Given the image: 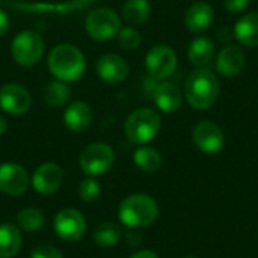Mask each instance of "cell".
I'll use <instances>...</instances> for the list:
<instances>
[{"label":"cell","instance_id":"obj_31","mask_svg":"<svg viewBox=\"0 0 258 258\" xmlns=\"http://www.w3.org/2000/svg\"><path fill=\"white\" fill-rule=\"evenodd\" d=\"M251 0H224V8L231 12V14H239L243 12Z\"/></svg>","mask_w":258,"mask_h":258},{"label":"cell","instance_id":"obj_34","mask_svg":"<svg viewBox=\"0 0 258 258\" xmlns=\"http://www.w3.org/2000/svg\"><path fill=\"white\" fill-rule=\"evenodd\" d=\"M8 130V122L3 116H0V136H3Z\"/></svg>","mask_w":258,"mask_h":258},{"label":"cell","instance_id":"obj_2","mask_svg":"<svg viewBox=\"0 0 258 258\" xmlns=\"http://www.w3.org/2000/svg\"><path fill=\"white\" fill-rule=\"evenodd\" d=\"M48 70L60 82H74L80 79L86 68L85 54L73 44H59L48 54Z\"/></svg>","mask_w":258,"mask_h":258},{"label":"cell","instance_id":"obj_18","mask_svg":"<svg viewBox=\"0 0 258 258\" xmlns=\"http://www.w3.org/2000/svg\"><path fill=\"white\" fill-rule=\"evenodd\" d=\"M154 103L165 113H174L181 107L183 94L180 88L172 82H162L154 89Z\"/></svg>","mask_w":258,"mask_h":258},{"label":"cell","instance_id":"obj_28","mask_svg":"<svg viewBox=\"0 0 258 258\" xmlns=\"http://www.w3.org/2000/svg\"><path fill=\"white\" fill-rule=\"evenodd\" d=\"M116 38H118V44L124 50H136L141 45V42H142L139 30H136L133 26L121 27V30L116 35Z\"/></svg>","mask_w":258,"mask_h":258},{"label":"cell","instance_id":"obj_14","mask_svg":"<svg viewBox=\"0 0 258 258\" xmlns=\"http://www.w3.org/2000/svg\"><path fill=\"white\" fill-rule=\"evenodd\" d=\"M95 71L101 80H104L106 83L115 85V83H121L122 80L127 79V76L130 73V67L127 63V60L124 57H121L119 54L107 53V54H103L97 60Z\"/></svg>","mask_w":258,"mask_h":258},{"label":"cell","instance_id":"obj_29","mask_svg":"<svg viewBox=\"0 0 258 258\" xmlns=\"http://www.w3.org/2000/svg\"><path fill=\"white\" fill-rule=\"evenodd\" d=\"M100 194H101L100 183L97 180H94L92 177L91 178H85L80 183V186H79V197L85 203H94V201H97L100 198Z\"/></svg>","mask_w":258,"mask_h":258},{"label":"cell","instance_id":"obj_35","mask_svg":"<svg viewBox=\"0 0 258 258\" xmlns=\"http://www.w3.org/2000/svg\"><path fill=\"white\" fill-rule=\"evenodd\" d=\"M183 258H197V257H183Z\"/></svg>","mask_w":258,"mask_h":258},{"label":"cell","instance_id":"obj_24","mask_svg":"<svg viewBox=\"0 0 258 258\" xmlns=\"http://www.w3.org/2000/svg\"><path fill=\"white\" fill-rule=\"evenodd\" d=\"M71 95V88L67 85V82L54 80L45 85L44 88V101L50 107H60L63 106Z\"/></svg>","mask_w":258,"mask_h":258},{"label":"cell","instance_id":"obj_17","mask_svg":"<svg viewBox=\"0 0 258 258\" xmlns=\"http://www.w3.org/2000/svg\"><path fill=\"white\" fill-rule=\"evenodd\" d=\"M245 67V53L237 45L224 47L216 57V70L224 77H236Z\"/></svg>","mask_w":258,"mask_h":258},{"label":"cell","instance_id":"obj_20","mask_svg":"<svg viewBox=\"0 0 258 258\" xmlns=\"http://www.w3.org/2000/svg\"><path fill=\"white\" fill-rule=\"evenodd\" d=\"M233 35L243 47H258V12H249L240 17L234 26Z\"/></svg>","mask_w":258,"mask_h":258},{"label":"cell","instance_id":"obj_3","mask_svg":"<svg viewBox=\"0 0 258 258\" xmlns=\"http://www.w3.org/2000/svg\"><path fill=\"white\" fill-rule=\"evenodd\" d=\"M159 216V206L150 195L135 194L127 197L118 209L121 224L128 228H144L151 225Z\"/></svg>","mask_w":258,"mask_h":258},{"label":"cell","instance_id":"obj_32","mask_svg":"<svg viewBox=\"0 0 258 258\" xmlns=\"http://www.w3.org/2000/svg\"><path fill=\"white\" fill-rule=\"evenodd\" d=\"M8 30H9V17L3 9H0V38L6 35Z\"/></svg>","mask_w":258,"mask_h":258},{"label":"cell","instance_id":"obj_1","mask_svg":"<svg viewBox=\"0 0 258 258\" xmlns=\"http://www.w3.org/2000/svg\"><path fill=\"white\" fill-rule=\"evenodd\" d=\"M219 92V80L216 74L207 68L194 70L184 85V97L195 110L210 109L216 103Z\"/></svg>","mask_w":258,"mask_h":258},{"label":"cell","instance_id":"obj_27","mask_svg":"<svg viewBox=\"0 0 258 258\" xmlns=\"http://www.w3.org/2000/svg\"><path fill=\"white\" fill-rule=\"evenodd\" d=\"M17 224L26 231H38L45 224V216L38 209H23L17 215Z\"/></svg>","mask_w":258,"mask_h":258},{"label":"cell","instance_id":"obj_22","mask_svg":"<svg viewBox=\"0 0 258 258\" xmlns=\"http://www.w3.org/2000/svg\"><path fill=\"white\" fill-rule=\"evenodd\" d=\"M21 233L15 225H0V258L15 257L21 248Z\"/></svg>","mask_w":258,"mask_h":258},{"label":"cell","instance_id":"obj_10","mask_svg":"<svg viewBox=\"0 0 258 258\" xmlns=\"http://www.w3.org/2000/svg\"><path fill=\"white\" fill-rule=\"evenodd\" d=\"M53 227L59 239L67 242H76L86 231V219L79 210L63 209L56 215Z\"/></svg>","mask_w":258,"mask_h":258},{"label":"cell","instance_id":"obj_7","mask_svg":"<svg viewBox=\"0 0 258 258\" xmlns=\"http://www.w3.org/2000/svg\"><path fill=\"white\" fill-rule=\"evenodd\" d=\"M115 160V153L113 150L103 142L91 144L88 145L79 159V165L82 171L89 175V177H98L107 172Z\"/></svg>","mask_w":258,"mask_h":258},{"label":"cell","instance_id":"obj_21","mask_svg":"<svg viewBox=\"0 0 258 258\" xmlns=\"http://www.w3.org/2000/svg\"><path fill=\"white\" fill-rule=\"evenodd\" d=\"M187 56H189V60L197 68L207 67L215 57V44H213V41L210 38H207V36H197L189 44Z\"/></svg>","mask_w":258,"mask_h":258},{"label":"cell","instance_id":"obj_9","mask_svg":"<svg viewBox=\"0 0 258 258\" xmlns=\"http://www.w3.org/2000/svg\"><path fill=\"white\" fill-rule=\"evenodd\" d=\"M97 0H65L56 3L45 2H9L12 8H17L30 14H76L89 9Z\"/></svg>","mask_w":258,"mask_h":258},{"label":"cell","instance_id":"obj_23","mask_svg":"<svg viewBox=\"0 0 258 258\" xmlns=\"http://www.w3.org/2000/svg\"><path fill=\"white\" fill-rule=\"evenodd\" d=\"M151 12V5L148 0H127L122 5V20L128 26H141L144 24Z\"/></svg>","mask_w":258,"mask_h":258},{"label":"cell","instance_id":"obj_25","mask_svg":"<svg viewBox=\"0 0 258 258\" xmlns=\"http://www.w3.org/2000/svg\"><path fill=\"white\" fill-rule=\"evenodd\" d=\"M135 165L144 172H156L162 166V156L156 148L151 147H141L133 154Z\"/></svg>","mask_w":258,"mask_h":258},{"label":"cell","instance_id":"obj_19","mask_svg":"<svg viewBox=\"0 0 258 258\" xmlns=\"http://www.w3.org/2000/svg\"><path fill=\"white\" fill-rule=\"evenodd\" d=\"M63 122L68 130L80 133L92 122V109L85 101H73L63 113Z\"/></svg>","mask_w":258,"mask_h":258},{"label":"cell","instance_id":"obj_5","mask_svg":"<svg viewBox=\"0 0 258 258\" xmlns=\"http://www.w3.org/2000/svg\"><path fill=\"white\" fill-rule=\"evenodd\" d=\"M45 44L42 36L35 30H23L15 35L11 44V54L21 67H33L44 56Z\"/></svg>","mask_w":258,"mask_h":258},{"label":"cell","instance_id":"obj_6","mask_svg":"<svg viewBox=\"0 0 258 258\" xmlns=\"http://www.w3.org/2000/svg\"><path fill=\"white\" fill-rule=\"evenodd\" d=\"M85 29L95 41L113 39L121 30V18L110 8H97L86 15Z\"/></svg>","mask_w":258,"mask_h":258},{"label":"cell","instance_id":"obj_26","mask_svg":"<svg viewBox=\"0 0 258 258\" xmlns=\"http://www.w3.org/2000/svg\"><path fill=\"white\" fill-rule=\"evenodd\" d=\"M121 239V228L115 222H103L94 233V242L101 248H110Z\"/></svg>","mask_w":258,"mask_h":258},{"label":"cell","instance_id":"obj_30","mask_svg":"<svg viewBox=\"0 0 258 258\" xmlns=\"http://www.w3.org/2000/svg\"><path fill=\"white\" fill-rule=\"evenodd\" d=\"M30 258H63V255L57 248L44 245V246H39V248L33 249L32 254H30Z\"/></svg>","mask_w":258,"mask_h":258},{"label":"cell","instance_id":"obj_12","mask_svg":"<svg viewBox=\"0 0 258 258\" xmlns=\"http://www.w3.org/2000/svg\"><path fill=\"white\" fill-rule=\"evenodd\" d=\"M32 97L18 83H6L0 88V107L9 115H23L30 109Z\"/></svg>","mask_w":258,"mask_h":258},{"label":"cell","instance_id":"obj_4","mask_svg":"<svg viewBox=\"0 0 258 258\" xmlns=\"http://www.w3.org/2000/svg\"><path fill=\"white\" fill-rule=\"evenodd\" d=\"M162 119L160 115L150 107H139L133 110L124 124L125 136L136 145H144L153 141L160 132Z\"/></svg>","mask_w":258,"mask_h":258},{"label":"cell","instance_id":"obj_15","mask_svg":"<svg viewBox=\"0 0 258 258\" xmlns=\"http://www.w3.org/2000/svg\"><path fill=\"white\" fill-rule=\"evenodd\" d=\"M63 180V171L56 163H42L39 165L33 175H32V186L33 189L41 195H50L54 194Z\"/></svg>","mask_w":258,"mask_h":258},{"label":"cell","instance_id":"obj_33","mask_svg":"<svg viewBox=\"0 0 258 258\" xmlns=\"http://www.w3.org/2000/svg\"><path fill=\"white\" fill-rule=\"evenodd\" d=\"M130 258H159V255L156 252L150 251V249H141V251L135 252Z\"/></svg>","mask_w":258,"mask_h":258},{"label":"cell","instance_id":"obj_16","mask_svg":"<svg viewBox=\"0 0 258 258\" xmlns=\"http://www.w3.org/2000/svg\"><path fill=\"white\" fill-rule=\"evenodd\" d=\"M215 21V9L207 2H195L186 11L184 24L192 33H203L210 29Z\"/></svg>","mask_w":258,"mask_h":258},{"label":"cell","instance_id":"obj_11","mask_svg":"<svg viewBox=\"0 0 258 258\" xmlns=\"http://www.w3.org/2000/svg\"><path fill=\"white\" fill-rule=\"evenodd\" d=\"M192 138L197 148L204 154H218L225 144L224 132L218 124L212 121L198 122L194 128Z\"/></svg>","mask_w":258,"mask_h":258},{"label":"cell","instance_id":"obj_8","mask_svg":"<svg viewBox=\"0 0 258 258\" xmlns=\"http://www.w3.org/2000/svg\"><path fill=\"white\" fill-rule=\"evenodd\" d=\"M145 68L153 79L165 80L171 77L177 68V54L169 45L165 44L154 45L147 53Z\"/></svg>","mask_w":258,"mask_h":258},{"label":"cell","instance_id":"obj_13","mask_svg":"<svg viewBox=\"0 0 258 258\" xmlns=\"http://www.w3.org/2000/svg\"><path fill=\"white\" fill-rule=\"evenodd\" d=\"M29 174L27 171L17 163H3L0 165V190L11 197L23 195L29 189Z\"/></svg>","mask_w":258,"mask_h":258}]
</instances>
